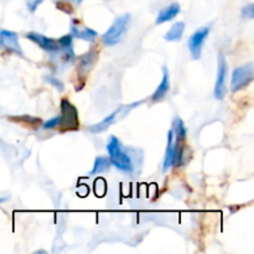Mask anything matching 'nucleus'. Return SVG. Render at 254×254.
<instances>
[{
	"mask_svg": "<svg viewBox=\"0 0 254 254\" xmlns=\"http://www.w3.org/2000/svg\"><path fill=\"white\" fill-rule=\"evenodd\" d=\"M242 16L248 17V19H253L254 17V5L250 4L242 9Z\"/></svg>",
	"mask_w": 254,
	"mask_h": 254,
	"instance_id": "nucleus-20",
	"label": "nucleus"
},
{
	"mask_svg": "<svg viewBox=\"0 0 254 254\" xmlns=\"http://www.w3.org/2000/svg\"><path fill=\"white\" fill-rule=\"evenodd\" d=\"M59 124H60V116L55 117V118H51L50 121H47L46 123H44L42 128H44V129H54V128H56Z\"/></svg>",
	"mask_w": 254,
	"mask_h": 254,
	"instance_id": "nucleus-19",
	"label": "nucleus"
},
{
	"mask_svg": "<svg viewBox=\"0 0 254 254\" xmlns=\"http://www.w3.org/2000/svg\"><path fill=\"white\" fill-rule=\"evenodd\" d=\"M175 149H176L175 135H174L173 130H169V133H168V148H166L165 158H164V163H163V169H161V171H163L164 174L168 173L169 169L173 166L174 156H175Z\"/></svg>",
	"mask_w": 254,
	"mask_h": 254,
	"instance_id": "nucleus-12",
	"label": "nucleus"
},
{
	"mask_svg": "<svg viewBox=\"0 0 254 254\" xmlns=\"http://www.w3.org/2000/svg\"><path fill=\"white\" fill-rule=\"evenodd\" d=\"M107 150L109 154V160L113 166L124 174H131L134 171V165L128 154L123 150L121 140L117 136L112 135L107 144Z\"/></svg>",
	"mask_w": 254,
	"mask_h": 254,
	"instance_id": "nucleus-1",
	"label": "nucleus"
},
{
	"mask_svg": "<svg viewBox=\"0 0 254 254\" xmlns=\"http://www.w3.org/2000/svg\"><path fill=\"white\" fill-rule=\"evenodd\" d=\"M26 37L47 52H54L55 54V52H60V50H61L57 40L47 37L45 35L37 34V32H29V34H26Z\"/></svg>",
	"mask_w": 254,
	"mask_h": 254,
	"instance_id": "nucleus-9",
	"label": "nucleus"
},
{
	"mask_svg": "<svg viewBox=\"0 0 254 254\" xmlns=\"http://www.w3.org/2000/svg\"><path fill=\"white\" fill-rule=\"evenodd\" d=\"M254 78L253 64H247L233 69L231 77V91L238 92L247 87Z\"/></svg>",
	"mask_w": 254,
	"mask_h": 254,
	"instance_id": "nucleus-4",
	"label": "nucleus"
},
{
	"mask_svg": "<svg viewBox=\"0 0 254 254\" xmlns=\"http://www.w3.org/2000/svg\"><path fill=\"white\" fill-rule=\"evenodd\" d=\"M131 16L130 14H124L119 16L118 19L114 20L112 26L104 32L103 35V42L107 46H114V45L119 44L122 39L124 37L126 32L128 31L129 25H130Z\"/></svg>",
	"mask_w": 254,
	"mask_h": 254,
	"instance_id": "nucleus-2",
	"label": "nucleus"
},
{
	"mask_svg": "<svg viewBox=\"0 0 254 254\" xmlns=\"http://www.w3.org/2000/svg\"><path fill=\"white\" fill-rule=\"evenodd\" d=\"M184 31H185V22H175V24L170 27V30L166 32L164 37H165V40H168V41H180L181 37H183L184 35Z\"/></svg>",
	"mask_w": 254,
	"mask_h": 254,
	"instance_id": "nucleus-15",
	"label": "nucleus"
},
{
	"mask_svg": "<svg viewBox=\"0 0 254 254\" xmlns=\"http://www.w3.org/2000/svg\"><path fill=\"white\" fill-rule=\"evenodd\" d=\"M41 1L42 0H32V1H29L30 11H35V10H36V7L41 4Z\"/></svg>",
	"mask_w": 254,
	"mask_h": 254,
	"instance_id": "nucleus-22",
	"label": "nucleus"
},
{
	"mask_svg": "<svg viewBox=\"0 0 254 254\" xmlns=\"http://www.w3.org/2000/svg\"><path fill=\"white\" fill-rule=\"evenodd\" d=\"M71 35L72 37H77V39L84 40L87 42H93L98 36V32L92 30L91 27L79 25L78 20L73 19L71 21Z\"/></svg>",
	"mask_w": 254,
	"mask_h": 254,
	"instance_id": "nucleus-10",
	"label": "nucleus"
},
{
	"mask_svg": "<svg viewBox=\"0 0 254 254\" xmlns=\"http://www.w3.org/2000/svg\"><path fill=\"white\" fill-rule=\"evenodd\" d=\"M180 10H181L180 4H179V2H173V4H170L169 6H166L165 9H163L160 12H159L158 17H156V24L160 25V24H164V22L170 21V20H173L174 17L178 16Z\"/></svg>",
	"mask_w": 254,
	"mask_h": 254,
	"instance_id": "nucleus-14",
	"label": "nucleus"
},
{
	"mask_svg": "<svg viewBox=\"0 0 254 254\" xmlns=\"http://www.w3.org/2000/svg\"><path fill=\"white\" fill-rule=\"evenodd\" d=\"M46 79L50 82V83L54 84V87H57L59 91H64V84H62V82H60L57 78H55V77H47Z\"/></svg>",
	"mask_w": 254,
	"mask_h": 254,
	"instance_id": "nucleus-21",
	"label": "nucleus"
},
{
	"mask_svg": "<svg viewBox=\"0 0 254 254\" xmlns=\"http://www.w3.org/2000/svg\"><path fill=\"white\" fill-rule=\"evenodd\" d=\"M171 130L174 131V135H175V139L179 141H183L186 139V134H188V130H186V127L184 124L183 119L176 117L173 122V129Z\"/></svg>",
	"mask_w": 254,
	"mask_h": 254,
	"instance_id": "nucleus-17",
	"label": "nucleus"
},
{
	"mask_svg": "<svg viewBox=\"0 0 254 254\" xmlns=\"http://www.w3.org/2000/svg\"><path fill=\"white\" fill-rule=\"evenodd\" d=\"M111 160H109V158H107V156H97L96 160H94V164H93V168H92V170L89 171L88 175L89 176H94V175H98V174L101 173H104V171L108 170L109 168H111Z\"/></svg>",
	"mask_w": 254,
	"mask_h": 254,
	"instance_id": "nucleus-16",
	"label": "nucleus"
},
{
	"mask_svg": "<svg viewBox=\"0 0 254 254\" xmlns=\"http://www.w3.org/2000/svg\"><path fill=\"white\" fill-rule=\"evenodd\" d=\"M57 42L60 45V49H69L72 47V35H64V36L60 37Z\"/></svg>",
	"mask_w": 254,
	"mask_h": 254,
	"instance_id": "nucleus-18",
	"label": "nucleus"
},
{
	"mask_svg": "<svg viewBox=\"0 0 254 254\" xmlns=\"http://www.w3.org/2000/svg\"><path fill=\"white\" fill-rule=\"evenodd\" d=\"M97 60V51H94L93 49L89 50L87 54H84L83 56L79 60L78 64V74L81 77H86V74L88 73L89 69L92 68L93 64Z\"/></svg>",
	"mask_w": 254,
	"mask_h": 254,
	"instance_id": "nucleus-13",
	"label": "nucleus"
},
{
	"mask_svg": "<svg viewBox=\"0 0 254 254\" xmlns=\"http://www.w3.org/2000/svg\"><path fill=\"white\" fill-rule=\"evenodd\" d=\"M210 34V27L203 26L198 29L197 31L193 32L189 39V50H190L191 57L193 60H200L201 54H202V47Z\"/></svg>",
	"mask_w": 254,
	"mask_h": 254,
	"instance_id": "nucleus-5",
	"label": "nucleus"
},
{
	"mask_svg": "<svg viewBox=\"0 0 254 254\" xmlns=\"http://www.w3.org/2000/svg\"><path fill=\"white\" fill-rule=\"evenodd\" d=\"M138 104H140V102H138V103L129 104V106H121L119 108H117L116 111L113 112V113H111L109 116H107L106 118L103 119V121L99 122L98 124H94V126L89 127V130H91L92 133H102V131L107 130V129H108L109 127H111L112 124H113L114 122L117 121V118H118L119 114H121L122 112H123V111H130L131 108L136 107Z\"/></svg>",
	"mask_w": 254,
	"mask_h": 254,
	"instance_id": "nucleus-8",
	"label": "nucleus"
},
{
	"mask_svg": "<svg viewBox=\"0 0 254 254\" xmlns=\"http://www.w3.org/2000/svg\"><path fill=\"white\" fill-rule=\"evenodd\" d=\"M226 76H227V62H226L225 56L220 54L218 56V72H217V79H216L215 84V97L217 99L225 98L226 93H227V88H226Z\"/></svg>",
	"mask_w": 254,
	"mask_h": 254,
	"instance_id": "nucleus-7",
	"label": "nucleus"
},
{
	"mask_svg": "<svg viewBox=\"0 0 254 254\" xmlns=\"http://www.w3.org/2000/svg\"><path fill=\"white\" fill-rule=\"evenodd\" d=\"M59 126H61L62 130L78 129V112L76 107L66 98L61 101V116H60Z\"/></svg>",
	"mask_w": 254,
	"mask_h": 254,
	"instance_id": "nucleus-3",
	"label": "nucleus"
},
{
	"mask_svg": "<svg viewBox=\"0 0 254 254\" xmlns=\"http://www.w3.org/2000/svg\"><path fill=\"white\" fill-rule=\"evenodd\" d=\"M170 74H169L168 67H163V79H161L160 84L158 86L156 91L154 92L153 96H151V101L153 102H160L163 99H165V97L168 96L169 91H170Z\"/></svg>",
	"mask_w": 254,
	"mask_h": 254,
	"instance_id": "nucleus-11",
	"label": "nucleus"
},
{
	"mask_svg": "<svg viewBox=\"0 0 254 254\" xmlns=\"http://www.w3.org/2000/svg\"><path fill=\"white\" fill-rule=\"evenodd\" d=\"M73 1H77V2H79V1H81V0H73Z\"/></svg>",
	"mask_w": 254,
	"mask_h": 254,
	"instance_id": "nucleus-23",
	"label": "nucleus"
},
{
	"mask_svg": "<svg viewBox=\"0 0 254 254\" xmlns=\"http://www.w3.org/2000/svg\"><path fill=\"white\" fill-rule=\"evenodd\" d=\"M0 49L19 56H24V52L19 44V35L10 30H0Z\"/></svg>",
	"mask_w": 254,
	"mask_h": 254,
	"instance_id": "nucleus-6",
	"label": "nucleus"
}]
</instances>
